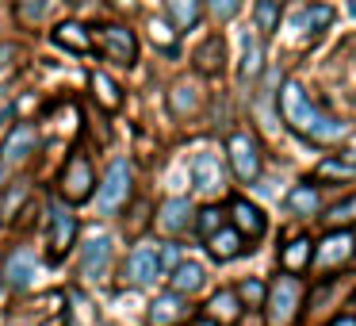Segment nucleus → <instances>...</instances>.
Listing matches in <instances>:
<instances>
[{
	"label": "nucleus",
	"instance_id": "nucleus-1",
	"mask_svg": "<svg viewBox=\"0 0 356 326\" xmlns=\"http://www.w3.org/2000/svg\"><path fill=\"white\" fill-rule=\"evenodd\" d=\"M131 188H134L131 162H127V157H115V162L108 165V173H104V180L96 185V211H100V215H115L119 208H127Z\"/></svg>",
	"mask_w": 356,
	"mask_h": 326
},
{
	"label": "nucleus",
	"instance_id": "nucleus-2",
	"mask_svg": "<svg viewBox=\"0 0 356 326\" xmlns=\"http://www.w3.org/2000/svg\"><path fill=\"white\" fill-rule=\"evenodd\" d=\"M264 300H268V307H264L268 326H287L295 315H299V307H302V284H299V277H295V272L276 277L268 284V292H264Z\"/></svg>",
	"mask_w": 356,
	"mask_h": 326
},
{
	"label": "nucleus",
	"instance_id": "nucleus-3",
	"mask_svg": "<svg viewBox=\"0 0 356 326\" xmlns=\"http://www.w3.org/2000/svg\"><path fill=\"white\" fill-rule=\"evenodd\" d=\"M77 242V215L65 208L62 200L47 203V246H50V261H62Z\"/></svg>",
	"mask_w": 356,
	"mask_h": 326
},
{
	"label": "nucleus",
	"instance_id": "nucleus-4",
	"mask_svg": "<svg viewBox=\"0 0 356 326\" xmlns=\"http://www.w3.org/2000/svg\"><path fill=\"white\" fill-rule=\"evenodd\" d=\"M280 116H284V123L291 127V131L307 134L310 127H314V119L322 116V111L310 104L307 88L299 85V81H284L280 85Z\"/></svg>",
	"mask_w": 356,
	"mask_h": 326
},
{
	"label": "nucleus",
	"instance_id": "nucleus-5",
	"mask_svg": "<svg viewBox=\"0 0 356 326\" xmlns=\"http://www.w3.org/2000/svg\"><path fill=\"white\" fill-rule=\"evenodd\" d=\"M92 185H96V173H92L88 154L73 150L70 162H65V169H62V177H58V192H62V200H70V203L88 200V196H92Z\"/></svg>",
	"mask_w": 356,
	"mask_h": 326
},
{
	"label": "nucleus",
	"instance_id": "nucleus-6",
	"mask_svg": "<svg viewBox=\"0 0 356 326\" xmlns=\"http://www.w3.org/2000/svg\"><path fill=\"white\" fill-rule=\"evenodd\" d=\"M226 157H230V169L238 180H257L261 177V146H257L253 134L245 131H234L230 139H226Z\"/></svg>",
	"mask_w": 356,
	"mask_h": 326
},
{
	"label": "nucleus",
	"instance_id": "nucleus-7",
	"mask_svg": "<svg viewBox=\"0 0 356 326\" xmlns=\"http://www.w3.org/2000/svg\"><path fill=\"white\" fill-rule=\"evenodd\" d=\"M161 277V257H157L154 242H142V246L131 249V257L123 261V284L131 288H149Z\"/></svg>",
	"mask_w": 356,
	"mask_h": 326
},
{
	"label": "nucleus",
	"instance_id": "nucleus-8",
	"mask_svg": "<svg viewBox=\"0 0 356 326\" xmlns=\"http://www.w3.org/2000/svg\"><path fill=\"white\" fill-rule=\"evenodd\" d=\"M81 277L85 280H104L111 269V234L96 231L85 238V246H81V261H77Z\"/></svg>",
	"mask_w": 356,
	"mask_h": 326
},
{
	"label": "nucleus",
	"instance_id": "nucleus-9",
	"mask_svg": "<svg viewBox=\"0 0 356 326\" xmlns=\"http://www.w3.org/2000/svg\"><path fill=\"white\" fill-rule=\"evenodd\" d=\"M100 50L119 65H134V58H138V42H134V35L127 31L123 24H104L100 27Z\"/></svg>",
	"mask_w": 356,
	"mask_h": 326
},
{
	"label": "nucleus",
	"instance_id": "nucleus-10",
	"mask_svg": "<svg viewBox=\"0 0 356 326\" xmlns=\"http://www.w3.org/2000/svg\"><path fill=\"white\" fill-rule=\"evenodd\" d=\"M35 277H39V257H35V249L16 246L8 257H4V280H8V288L24 292V288L35 284Z\"/></svg>",
	"mask_w": 356,
	"mask_h": 326
},
{
	"label": "nucleus",
	"instance_id": "nucleus-11",
	"mask_svg": "<svg viewBox=\"0 0 356 326\" xmlns=\"http://www.w3.org/2000/svg\"><path fill=\"white\" fill-rule=\"evenodd\" d=\"M192 180H195V188H200V192H207V196L222 192V188H226L222 162H218L211 150H200V154L192 157Z\"/></svg>",
	"mask_w": 356,
	"mask_h": 326
},
{
	"label": "nucleus",
	"instance_id": "nucleus-12",
	"mask_svg": "<svg viewBox=\"0 0 356 326\" xmlns=\"http://www.w3.org/2000/svg\"><path fill=\"white\" fill-rule=\"evenodd\" d=\"M356 254V238L348 231H333L322 238V246L314 249V265H322V269H337V265H345L348 257Z\"/></svg>",
	"mask_w": 356,
	"mask_h": 326
},
{
	"label": "nucleus",
	"instance_id": "nucleus-13",
	"mask_svg": "<svg viewBox=\"0 0 356 326\" xmlns=\"http://www.w3.org/2000/svg\"><path fill=\"white\" fill-rule=\"evenodd\" d=\"M35 146H39V134H35L31 123H16L8 131V139H4V146H0V162L4 165H16L24 162V157L35 154Z\"/></svg>",
	"mask_w": 356,
	"mask_h": 326
},
{
	"label": "nucleus",
	"instance_id": "nucleus-14",
	"mask_svg": "<svg viewBox=\"0 0 356 326\" xmlns=\"http://www.w3.org/2000/svg\"><path fill=\"white\" fill-rule=\"evenodd\" d=\"M230 215H234V231H238L241 238H261V234L268 231L264 211L257 208V203L241 200V196H234V200H230Z\"/></svg>",
	"mask_w": 356,
	"mask_h": 326
},
{
	"label": "nucleus",
	"instance_id": "nucleus-15",
	"mask_svg": "<svg viewBox=\"0 0 356 326\" xmlns=\"http://www.w3.org/2000/svg\"><path fill=\"white\" fill-rule=\"evenodd\" d=\"M192 223H195V211H192V203H188L184 196L165 200L161 211H157V226H161L165 234H180V231H188Z\"/></svg>",
	"mask_w": 356,
	"mask_h": 326
},
{
	"label": "nucleus",
	"instance_id": "nucleus-16",
	"mask_svg": "<svg viewBox=\"0 0 356 326\" xmlns=\"http://www.w3.org/2000/svg\"><path fill=\"white\" fill-rule=\"evenodd\" d=\"M184 315H188L184 295H177V292H165L149 303V326H177Z\"/></svg>",
	"mask_w": 356,
	"mask_h": 326
},
{
	"label": "nucleus",
	"instance_id": "nucleus-17",
	"mask_svg": "<svg viewBox=\"0 0 356 326\" xmlns=\"http://www.w3.org/2000/svg\"><path fill=\"white\" fill-rule=\"evenodd\" d=\"M287 211L299 215V219H314L318 211H322V192H318V185H310V180L295 185L291 192H287Z\"/></svg>",
	"mask_w": 356,
	"mask_h": 326
},
{
	"label": "nucleus",
	"instance_id": "nucleus-18",
	"mask_svg": "<svg viewBox=\"0 0 356 326\" xmlns=\"http://www.w3.org/2000/svg\"><path fill=\"white\" fill-rule=\"evenodd\" d=\"M333 20V8L330 4H307V8H299L291 16V31L295 35H307V31H325Z\"/></svg>",
	"mask_w": 356,
	"mask_h": 326
},
{
	"label": "nucleus",
	"instance_id": "nucleus-19",
	"mask_svg": "<svg viewBox=\"0 0 356 326\" xmlns=\"http://www.w3.org/2000/svg\"><path fill=\"white\" fill-rule=\"evenodd\" d=\"M169 280H172V292L177 295H192V292H200V288L207 284V272H203L200 261H180Z\"/></svg>",
	"mask_w": 356,
	"mask_h": 326
},
{
	"label": "nucleus",
	"instance_id": "nucleus-20",
	"mask_svg": "<svg viewBox=\"0 0 356 326\" xmlns=\"http://www.w3.org/2000/svg\"><path fill=\"white\" fill-rule=\"evenodd\" d=\"M238 315H241V300H238L234 288H222V292L211 295V303H207L211 323H238Z\"/></svg>",
	"mask_w": 356,
	"mask_h": 326
},
{
	"label": "nucleus",
	"instance_id": "nucleus-21",
	"mask_svg": "<svg viewBox=\"0 0 356 326\" xmlns=\"http://www.w3.org/2000/svg\"><path fill=\"white\" fill-rule=\"evenodd\" d=\"M207 249H211V257H215V261H230V257H238L241 249H245V238H241L234 226H222V231H215L207 238Z\"/></svg>",
	"mask_w": 356,
	"mask_h": 326
},
{
	"label": "nucleus",
	"instance_id": "nucleus-22",
	"mask_svg": "<svg viewBox=\"0 0 356 326\" xmlns=\"http://www.w3.org/2000/svg\"><path fill=\"white\" fill-rule=\"evenodd\" d=\"M310 261H314V249H310V238H307V234H299V238H291L284 249H280V265H284L287 272H299V269H307Z\"/></svg>",
	"mask_w": 356,
	"mask_h": 326
},
{
	"label": "nucleus",
	"instance_id": "nucleus-23",
	"mask_svg": "<svg viewBox=\"0 0 356 326\" xmlns=\"http://www.w3.org/2000/svg\"><path fill=\"white\" fill-rule=\"evenodd\" d=\"M54 42L65 50H73V54H85L88 47H92V39H88V31L81 24H73V20H65V24L54 27Z\"/></svg>",
	"mask_w": 356,
	"mask_h": 326
},
{
	"label": "nucleus",
	"instance_id": "nucleus-24",
	"mask_svg": "<svg viewBox=\"0 0 356 326\" xmlns=\"http://www.w3.org/2000/svg\"><path fill=\"white\" fill-rule=\"evenodd\" d=\"M222 62H226V47H222L218 35H211V39L195 50V65H200L203 73H222Z\"/></svg>",
	"mask_w": 356,
	"mask_h": 326
},
{
	"label": "nucleus",
	"instance_id": "nucleus-25",
	"mask_svg": "<svg viewBox=\"0 0 356 326\" xmlns=\"http://www.w3.org/2000/svg\"><path fill=\"white\" fill-rule=\"evenodd\" d=\"M345 134H348V123H341V119H333V116H318L314 127L307 131V139L310 142H341Z\"/></svg>",
	"mask_w": 356,
	"mask_h": 326
},
{
	"label": "nucleus",
	"instance_id": "nucleus-26",
	"mask_svg": "<svg viewBox=\"0 0 356 326\" xmlns=\"http://www.w3.org/2000/svg\"><path fill=\"white\" fill-rule=\"evenodd\" d=\"M280 16H284V0H257L253 8V20H257V31L261 35H272L280 27Z\"/></svg>",
	"mask_w": 356,
	"mask_h": 326
},
{
	"label": "nucleus",
	"instance_id": "nucleus-27",
	"mask_svg": "<svg viewBox=\"0 0 356 326\" xmlns=\"http://www.w3.org/2000/svg\"><path fill=\"white\" fill-rule=\"evenodd\" d=\"M169 16L180 31H192L200 24V0H169Z\"/></svg>",
	"mask_w": 356,
	"mask_h": 326
},
{
	"label": "nucleus",
	"instance_id": "nucleus-28",
	"mask_svg": "<svg viewBox=\"0 0 356 326\" xmlns=\"http://www.w3.org/2000/svg\"><path fill=\"white\" fill-rule=\"evenodd\" d=\"M92 93H96V100H100L108 111H115L119 104H123V96H119V85L108 77V73H92Z\"/></svg>",
	"mask_w": 356,
	"mask_h": 326
},
{
	"label": "nucleus",
	"instance_id": "nucleus-29",
	"mask_svg": "<svg viewBox=\"0 0 356 326\" xmlns=\"http://www.w3.org/2000/svg\"><path fill=\"white\" fill-rule=\"evenodd\" d=\"M325 226H333V231H345L348 223H356V196H348V200L333 203L330 211H325Z\"/></svg>",
	"mask_w": 356,
	"mask_h": 326
},
{
	"label": "nucleus",
	"instance_id": "nucleus-30",
	"mask_svg": "<svg viewBox=\"0 0 356 326\" xmlns=\"http://www.w3.org/2000/svg\"><path fill=\"white\" fill-rule=\"evenodd\" d=\"M241 47H245V54H241V77H257L264 65V54H261V42H257V35H245L241 39Z\"/></svg>",
	"mask_w": 356,
	"mask_h": 326
},
{
	"label": "nucleus",
	"instance_id": "nucleus-31",
	"mask_svg": "<svg viewBox=\"0 0 356 326\" xmlns=\"http://www.w3.org/2000/svg\"><path fill=\"white\" fill-rule=\"evenodd\" d=\"M50 0H16V16L19 24H39L42 16H47Z\"/></svg>",
	"mask_w": 356,
	"mask_h": 326
},
{
	"label": "nucleus",
	"instance_id": "nucleus-32",
	"mask_svg": "<svg viewBox=\"0 0 356 326\" xmlns=\"http://www.w3.org/2000/svg\"><path fill=\"white\" fill-rule=\"evenodd\" d=\"M234 292H238V300H241V303H249V307H261V303H264V292H268V288H264L257 277H249V280H241V284L234 288Z\"/></svg>",
	"mask_w": 356,
	"mask_h": 326
},
{
	"label": "nucleus",
	"instance_id": "nucleus-33",
	"mask_svg": "<svg viewBox=\"0 0 356 326\" xmlns=\"http://www.w3.org/2000/svg\"><path fill=\"white\" fill-rule=\"evenodd\" d=\"M318 173H322V177H333V180H353L356 177V162L348 165V162H341V157H325V162L318 165Z\"/></svg>",
	"mask_w": 356,
	"mask_h": 326
},
{
	"label": "nucleus",
	"instance_id": "nucleus-34",
	"mask_svg": "<svg viewBox=\"0 0 356 326\" xmlns=\"http://www.w3.org/2000/svg\"><path fill=\"white\" fill-rule=\"evenodd\" d=\"M222 208H203L200 211V215H195V231H200V234H207V238H211V234H215V231H222Z\"/></svg>",
	"mask_w": 356,
	"mask_h": 326
},
{
	"label": "nucleus",
	"instance_id": "nucleus-35",
	"mask_svg": "<svg viewBox=\"0 0 356 326\" xmlns=\"http://www.w3.org/2000/svg\"><path fill=\"white\" fill-rule=\"evenodd\" d=\"M172 111H177V116H184V111H192L195 104H200V96H195V88L192 85H177L172 88Z\"/></svg>",
	"mask_w": 356,
	"mask_h": 326
},
{
	"label": "nucleus",
	"instance_id": "nucleus-36",
	"mask_svg": "<svg viewBox=\"0 0 356 326\" xmlns=\"http://www.w3.org/2000/svg\"><path fill=\"white\" fill-rule=\"evenodd\" d=\"M207 8H211L215 20H234L238 8H241V0H207Z\"/></svg>",
	"mask_w": 356,
	"mask_h": 326
},
{
	"label": "nucleus",
	"instance_id": "nucleus-37",
	"mask_svg": "<svg viewBox=\"0 0 356 326\" xmlns=\"http://www.w3.org/2000/svg\"><path fill=\"white\" fill-rule=\"evenodd\" d=\"M157 257H161V272H165V269H177V265L184 261L177 242H165V246H157Z\"/></svg>",
	"mask_w": 356,
	"mask_h": 326
},
{
	"label": "nucleus",
	"instance_id": "nucleus-38",
	"mask_svg": "<svg viewBox=\"0 0 356 326\" xmlns=\"http://www.w3.org/2000/svg\"><path fill=\"white\" fill-rule=\"evenodd\" d=\"M149 35H154V42H161L165 50H177V47H172V35H169V24H161V20H149Z\"/></svg>",
	"mask_w": 356,
	"mask_h": 326
},
{
	"label": "nucleus",
	"instance_id": "nucleus-39",
	"mask_svg": "<svg viewBox=\"0 0 356 326\" xmlns=\"http://www.w3.org/2000/svg\"><path fill=\"white\" fill-rule=\"evenodd\" d=\"M27 196V185L19 180V185H12V192H8V200H4V215H12V211L19 208V200Z\"/></svg>",
	"mask_w": 356,
	"mask_h": 326
},
{
	"label": "nucleus",
	"instance_id": "nucleus-40",
	"mask_svg": "<svg viewBox=\"0 0 356 326\" xmlns=\"http://www.w3.org/2000/svg\"><path fill=\"white\" fill-rule=\"evenodd\" d=\"M330 326H356V315H341V318H333Z\"/></svg>",
	"mask_w": 356,
	"mask_h": 326
},
{
	"label": "nucleus",
	"instance_id": "nucleus-41",
	"mask_svg": "<svg viewBox=\"0 0 356 326\" xmlns=\"http://www.w3.org/2000/svg\"><path fill=\"white\" fill-rule=\"evenodd\" d=\"M4 177H8V165L0 162V185H4Z\"/></svg>",
	"mask_w": 356,
	"mask_h": 326
},
{
	"label": "nucleus",
	"instance_id": "nucleus-42",
	"mask_svg": "<svg viewBox=\"0 0 356 326\" xmlns=\"http://www.w3.org/2000/svg\"><path fill=\"white\" fill-rule=\"evenodd\" d=\"M195 326H215V323H211V318H200V323H195Z\"/></svg>",
	"mask_w": 356,
	"mask_h": 326
},
{
	"label": "nucleus",
	"instance_id": "nucleus-43",
	"mask_svg": "<svg viewBox=\"0 0 356 326\" xmlns=\"http://www.w3.org/2000/svg\"><path fill=\"white\" fill-rule=\"evenodd\" d=\"M70 4H73V8H81V4H88V0H70Z\"/></svg>",
	"mask_w": 356,
	"mask_h": 326
},
{
	"label": "nucleus",
	"instance_id": "nucleus-44",
	"mask_svg": "<svg viewBox=\"0 0 356 326\" xmlns=\"http://www.w3.org/2000/svg\"><path fill=\"white\" fill-rule=\"evenodd\" d=\"M0 295H4V284H0Z\"/></svg>",
	"mask_w": 356,
	"mask_h": 326
}]
</instances>
